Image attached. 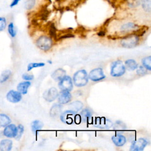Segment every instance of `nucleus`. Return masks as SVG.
I'll return each instance as SVG.
<instances>
[{
    "label": "nucleus",
    "mask_w": 151,
    "mask_h": 151,
    "mask_svg": "<svg viewBox=\"0 0 151 151\" xmlns=\"http://www.w3.org/2000/svg\"><path fill=\"white\" fill-rule=\"evenodd\" d=\"M11 122V120L8 115L4 113H0V127H5Z\"/></svg>",
    "instance_id": "obj_20"
},
{
    "label": "nucleus",
    "mask_w": 151,
    "mask_h": 151,
    "mask_svg": "<svg viewBox=\"0 0 151 151\" xmlns=\"http://www.w3.org/2000/svg\"><path fill=\"white\" fill-rule=\"evenodd\" d=\"M21 0H12L11 2V4H9V7L10 8H13L14 6H15L16 5H17L18 4V3Z\"/></svg>",
    "instance_id": "obj_38"
},
{
    "label": "nucleus",
    "mask_w": 151,
    "mask_h": 151,
    "mask_svg": "<svg viewBox=\"0 0 151 151\" xmlns=\"http://www.w3.org/2000/svg\"><path fill=\"white\" fill-rule=\"evenodd\" d=\"M137 71L136 73L139 76H145V74H147V71L146 69L143 67V66H139L137 67Z\"/></svg>",
    "instance_id": "obj_34"
},
{
    "label": "nucleus",
    "mask_w": 151,
    "mask_h": 151,
    "mask_svg": "<svg viewBox=\"0 0 151 151\" xmlns=\"http://www.w3.org/2000/svg\"><path fill=\"white\" fill-rule=\"evenodd\" d=\"M139 37L135 34L129 35L122 38L121 44L124 48H133L136 47L139 42Z\"/></svg>",
    "instance_id": "obj_3"
},
{
    "label": "nucleus",
    "mask_w": 151,
    "mask_h": 151,
    "mask_svg": "<svg viewBox=\"0 0 151 151\" xmlns=\"http://www.w3.org/2000/svg\"><path fill=\"white\" fill-rule=\"evenodd\" d=\"M125 65L126 67L130 70H134L138 67L137 63L136 62V61L132 59L126 60L125 61Z\"/></svg>",
    "instance_id": "obj_24"
},
{
    "label": "nucleus",
    "mask_w": 151,
    "mask_h": 151,
    "mask_svg": "<svg viewBox=\"0 0 151 151\" xmlns=\"http://www.w3.org/2000/svg\"><path fill=\"white\" fill-rule=\"evenodd\" d=\"M31 85V83L28 81L19 83L17 86V90L22 94H26L28 92V88Z\"/></svg>",
    "instance_id": "obj_15"
},
{
    "label": "nucleus",
    "mask_w": 151,
    "mask_h": 151,
    "mask_svg": "<svg viewBox=\"0 0 151 151\" xmlns=\"http://www.w3.org/2000/svg\"><path fill=\"white\" fill-rule=\"evenodd\" d=\"M66 74V72L63 68H58L51 74L52 78L55 81H60Z\"/></svg>",
    "instance_id": "obj_19"
},
{
    "label": "nucleus",
    "mask_w": 151,
    "mask_h": 151,
    "mask_svg": "<svg viewBox=\"0 0 151 151\" xmlns=\"http://www.w3.org/2000/svg\"><path fill=\"white\" fill-rule=\"evenodd\" d=\"M58 86L61 90L71 91L73 88V82L71 77L68 76H65L60 80Z\"/></svg>",
    "instance_id": "obj_6"
},
{
    "label": "nucleus",
    "mask_w": 151,
    "mask_h": 151,
    "mask_svg": "<svg viewBox=\"0 0 151 151\" xmlns=\"http://www.w3.org/2000/svg\"><path fill=\"white\" fill-rule=\"evenodd\" d=\"M126 129L125 124L120 121H117L113 124V129L118 131H123Z\"/></svg>",
    "instance_id": "obj_28"
},
{
    "label": "nucleus",
    "mask_w": 151,
    "mask_h": 151,
    "mask_svg": "<svg viewBox=\"0 0 151 151\" xmlns=\"http://www.w3.org/2000/svg\"><path fill=\"white\" fill-rule=\"evenodd\" d=\"M8 32L12 38H14L17 35V31L12 22H9L8 25Z\"/></svg>",
    "instance_id": "obj_27"
},
{
    "label": "nucleus",
    "mask_w": 151,
    "mask_h": 151,
    "mask_svg": "<svg viewBox=\"0 0 151 151\" xmlns=\"http://www.w3.org/2000/svg\"><path fill=\"white\" fill-rule=\"evenodd\" d=\"M44 65H45V64L44 63H31L28 65L27 70L31 71L32 68H37V67H41Z\"/></svg>",
    "instance_id": "obj_31"
},
{
    "label": "nucleus",
    "mask_w": 151,
    "mask_h": 151,
    "mask_svg": "<svg viewBox=\"0 0 151 151\" xmlns=\"http://www.w3.org/2000/svg\"><path fill=\"white\" fill-rule=\"evenodd\" d=\"M112 125L111 121L105 117H97L94 121V126L102 129L110 128Z\"/></svg>",
    "instance_id": "obj_8"
},
{
    "label": "nucleus",
    "mask_w": 151,
    "mask_h": 151,
    "mask_svg": "<svg viewBox=\"0 0 151 151\" xmlns=\"http://www.w3.org/2000/svg\"><path fill=\"white\" fill-rule=\"evenodd\" d=\"M6 98L8 101L12 103H17L20 101L22 99V95L18 91L10 90L9 91L6 95Z\"/></svg>",
    "instance_id": "obj_10"
},
{
    "label": "nucleus",
    "mask_w": 151,
    "mask_h": 151,
    "mask_svg": "<svg viewBox=\"0 0 151 151\" xmlns=\"http://www.w3.org/2000/svg\"><path fill=\"white\" fill-rule=\"evenodd\" d=\"M36 44L40 49L44 51H47L51 48L52 41L50 37L41 36L37 40Z\"/></svg>",
    "instance_id": "obj_4"
},
{
    "label": "nucleus",
    "mask_w": 151,
    "mask_h": 151,
    "mask_svg": "<svg viewBox=\"0 0 151 151\" xmlns=\"http://www.w3.org/2000/svg\"><path fill=\"white\" fill-rule=\"evenodd\" d=\"M97 35L99 36H104L105 35V32L104 31H101L97 33Z\"/></svg>",
    "instance_id": "obj_39"
},
{
    "label": "nucleus",
    "mask_w": 151,
    "mask_h": 151,
    "mask_svg": "<svg viewBox=\"0 0 151 151\" xmlns=\"http://www.w3.org/2000/svg\"><path fill=\"white\" fill-rule=\"evenodd\" d=\"M68 107L71 110H73L75 112H77V111H80L83 108V104L80 101H75L70 103L68 105Z\"/></svg>",
    "instance_id": "obj_22"
},
{
    "label": "nucleus",
    "mask_w": 151,
    "mask_h": 151,
    "mask_svg": "<svg viewBox=\"0 0 151 151\" xmlns=\"http://www.w3.org/2000/svg\"><path fill=\"white\" fill-rule=\"evenodd\" d=\"M126 71V67L120 60L114 61L111 66L110 74L113 77H120L123 76Z\"/></svg>",
    "instance_id": "obj_2"
},
{
    "label": "nucleus",
    "mask_w": 151,
    "mask_h": 151,
    "mask_svg": "<svg viewBox=\"0 0 151 151\" xmlns=\"http://www.w3.org/2000/svg\"><path fill=\"white\" fill-rule=\"evenodd\" d=\"M24 126L22 125V124H19L17 127V134L15 137V139L18 140L21 139L23 133H24Z\"/></svg>",
    "instance_id": "obj_30"
},
{
    "label": "nucleus",
    "mask_w": 151,
    "mask_h": 151,
    "mask_svg": "<svg viewBox=\"0 0 151 151\" xmlns=\"http://www.w3.org/2000/svg\"><path fill=\"white\" fill-rule=\"evenodd\" d=\"M49 34L51 37L56 38L57 33H56V28L53 23L50 25V29H49Z\"/></svg>",
    "instance_id": "obj_32"
},
{
    "label": "nucleus",
    "mask_w": 151,
    "mask_h": 151,
    "mask_svg": "<svg viewBox=\"0 0 151 151\" xmlns=\"http://www.w3.org/2000/svg\"><path fill=\"white\" fill-rule=\"evenodd\" d=\"M58 95V91L54 87H52L46 90L43 94V98L47 101L51 102L54 101Z\"/></svg>",
    "instance_id": "obj_11"
},
{
    "label": "nucleus",
    "mask_w": 151,
    "mask_h": 151,
    "mask_svg": "<svg viewBox=\"0 0 151 151\" xmlns=\"http://www.w3.org/2000/svg\"><path fill=\"white\" fill-rule=\"evenodd\" d=\"M43 123L40 120H34L31 123V130L32 132L35 133L37 131L40 130L43 127Z\"/></svg>",
    "instance_id": "obj_23"
},
{
    "label": "nucleus",
    "mask_w": 151,
    "mask_h": 151,
    "mask_svg": "<svg viewBox=\"0 0 151 151\" xmlns=\"http://www.w3.org/2000/svg\"><path fill=\"white\" fill-rule=\"evenodd\" d=\"M74 35L72 34H70V33H67L62 36H61L58 40H61V39H64V38H71V37H74Z\"/></svg>",
    "instance_id": "obj_37"
},
{
    "label": "nucleus",
    "mask_w": 151,
    "mask_h": 151,
    "mask_svg": "<svg viewBox=\"0 0 151 151\" xmlns=\"http://www.w3.org/2000/svg\"><path fill=\"white\" fill-rule=\"evenodd\" d=\"M142 63L143 66L146 70L149 71L151 70V57L150 56H148L143 58L142 60Z\"/></svg>",
    "instance_id": "obj_26"
},
{
    "label": "nucleus",
    "mask_w": 151,
    "mask_h": 151,
    "mask_svg": "<svg viewBox=\"0 0 151 151\" xmlns=\"http://www.w3.org/2000/svg\"><path fill=\"white\" fill-rule=\"evenodd\" d=\"M148 143L147 140L145 138H139L134 141L130 148V151H142Z\"/></svg>",
    "instance_id": "obj_5"
},
{
    "label": "nucleus",
    "mask_w": 151,
    "mask_h": 151,
    "mask_svg": "<svg viewBox=\"0 0 151 151\" xmlns=\"http://www.w3.org/2000/svg\"><path fill=\"white\" fill-rule=\"evenodd\" d=\"M62 110V106L61 104H54L50 111V116L52 117H57L61 112Z\"/></svg>",
    "instance_id": "obj_17"
},
{
    "label": "nucleus",
    "mask_w": 151,
    "mask_h": 151,
    "mask_svg": "<svg viewBox=\"0 0 151 151\" xmlns=\"http://www.w3.org/2000/svg\"><path fill=\"white\" fill-rule=\"evenodd\" d=\"M111 140L113 143L116 146H118V147H121L123 146L126 142V137L124 136L119 134L113 136L111 137Z\"/></svg>",
    "instance_id": "obj_14"
},
{
    "label": "nucleus",
    "mask_w": 151,
    "mask_h": 151,
    "mask_svg": "<svg viewBox=\"0 0 151 151\" xmlns=\"http://www.w3.org/2000/svg\"><path fill=\"white\" fill-rule=\"evenodd\" d=\"M12 147V142L9 139H3L0 142V150L1 151H9Z\"/></svg>",
    "instance_id": "obj_16"
},
{
    "label": "nucleus",
    "mask_w": 151,
    "mask_h": 151,
    "mask_svg": "<svg viewBox=\"0 0 151 151\" xmlns=\"http://www.w3.org/2000/svg\"><path fill=\"white\" fill-rule=\"evenodd\" d=\"M92 116V113L91 110L88 109H83L80 114V116L81 117V120L82 122H86L88 119H90Z\"/></svg>",
    "instance_id": "obj_21"
},
{
    "label": "nucleus",
    "mask_w": 151,
    "mask_h": 151,
    "mask_svg": "<svg viewBox=\"0 0 151 151\" xmlns=\"http://www.w3.org/2000/svg\"><path fill=\"white\" fill-rule=\"evenodd\" d=\"M138 26L132 22H129V23H126L123 24L121 28H120V30L122 32H129L130 31H134L136 29H137Z\"/></svg>",
    "instance_id": "obj_18"
},
{
    "label": "nucleus",
    "mask_w": 151,
    "mask_h": 151,
    "mask_svg": "<svg viewBox=\"0 0 151 151\" xmlns=\"http://www.w3.org/2000/svg\"><path fill=\"white\" fill-rule=\"evenodd\" d=\"M75 111L69 110L64 111L60 115V120L64 123L67 124H72L73 122V119L75 117L76 114Z\"/></svg>",
    "instance_id": "obj_9"
},
{
    "label": "nucleus",
    "mask_w": 151,
    "mask_h": 151,
    "mask_svg": "<svg viewBox=\"0 0 151 151\" xmlns=\"http://www.w3.org/2000/svg\"><path fill=\"white\" fill-rule=\"evenodd\" d=\"M74 84L77 87H83L88 83V78L86 70H81L77 71L73 76Z\"/></svg>",
    "instance_id": "obj_1"
},
{
    "label": "nucleus",
    "mask_w": 151,
    "mask_h": 151,
    "mask_svg": "<svg viewBox=\"0 0 151 151\" xmlns=\"http://www.w3.org/2000/svg\"><path fill=\"white\" fill-rule=\"evenodd\" d=\"M89 78L93 81H98L104 79L106 76L103 71L102 68H97L92 70L88 75Z\"/></svg>",
    "instance_id": "obj_7"
},
{
    "label": "nucleus",
    "mask_w": 151,
    "mask_h": 151,
    "mask_svg": "<svg viewBox=\"0 0 151 151\" xmlns=\"http://www.w3.org/2000/svg\"><path fill=\"white\" fill-rule=\"evenodd\" d=\"M58 103L61 104H64L68 103L71 99V95L68 91L62 90L58 95Z\"/></svg>",
    "instance_id": "obj_13"
},
{
    "label": "nucleus",
    "mask_w": 151,
    "mask_h": 151,
    "mask_svg": "<svg viewBox=\"0 0 151 151\" xmlns=\"http://www.w3.org/2000/svg\"><path fill=\"white\" fill-rule=\"evenodd\" d=\"M142 8L143 9L148 12H150L151 11V5L150 0H143L142 2Z\"/></svg>",
    "instance_id": "obj_29"
},
{
    "label": "nucleus",
    "mask_w": 151,
    "mask_h": 151,
    "mask_svg": "<svg viewBox=\"0 0 151 151\" xmlns=\"http://www.w3.org/2000/svg\"><path fill=\"white\" fill-rule=\"evenodd\" d=\"M35 0H27L25 2V8L27 9H31L35 4Z\"/></svg>",
    "instance_id": "obj_35"
},
{
    "label": "nucleus",
    "mask_w": 151,
    "mask_h": 151,
    "mask_svg": "<svg viewBox=\"0 0 151 151\" xmlns=\"http://www.w3.org/2000/svg\"><path fill=\"white\" fill-rule=\"evenodd\" d=\"M17 133V127L14 124H9L5 127L3 130L4 136L9 137H15Z\"/></svg>",
    "instance_id": "obj_12"
},
{
    "label": "nucleus",
    "mask_w": 151,
    "mask_h": 151,
    "mask_svg": "<svg viewBox=\"0 0 151 151\" xmlns=\"http://www.w3.org/2000/svg\"><path fill=\"white\" fill-rule=\"evenodd\" d=\"M6 27V19L4 17H0V31H4Z\"/></svg>",
    "instance_id": "obj_33"
},
{
    "label": "nucleus",
    "mask_w": 151,
    "mask_h": 151,
    "mask_svg": "<svg viewBox=\"0 0 151 151\" xmlns=\"http://www.w3.org/2000/svg\"><path fill=\"white\" fill-rule=\"evenodd\" d=\"M22 77L25 80H32L34 78V76L28 74H24Z\"/></svg>",
    "instance_id": "obj_36"
},
{
    "label": "nucleus",
    "mask_w": 151,
    "mask_h": 151,
    "mask_svg": "<svg viewBox=\"0 0 151 151\" xmlns=\"http://www.w3.org/2000/svg\"><path fill=\"white\" fill-rule=\"evenodd\" d=\"M11 75V71L10 70H5L0 76V83H4L6 82L10 77Z\"/></svg>",
    "instance_id": "obj_25"
}]
</instances>
